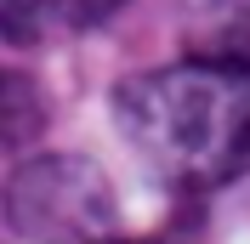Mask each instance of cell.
<instances>
[{"mask_svg": "<svg viewBox=\"0 0 250 244\" xmlns=\"http://www.w3.org/2000/svg\"><path fill=\"white\" fill-rule=\"evenodd\" d=\"M12 227L46 244H103L114 233V193L91 159H34L12 182Z\"/></svg>", "mask_w": 250, "mask_h": 244, "instance_id": "2", "label": "cell"}, {"mask_svg": "<svg viewBox=\"0 0 250 244\" xmlns=\"http://www.w3.org/2000/svg\"><path fill=\"white\" fill-rule=\"evenodd\" d=\"M51 17H62V0H0V34L6 40H40L51 29Z\"/></svg>", "mask_w": 250, "mask_h": 244, "instance_id": "5", "label": "cell"}, {"mask_svg": "<svg viewBox=\"0 0 250 244\" xmlns=\"http://www.w3.org/2000/svg\"><path fill=\"white\" fill-rule=\"evenodd\" d=\"M46 131V97L29 74L17 68H0V153L29 148L34 137Z\"/></svg>", "mask_w": 250, "mask_h": 244, "instance_id": "3", "label": "cell"}, {"mask_svg": "<svg viewBox=\"0 0 250 244\" xmlns=\"http://www.w3.org/2000/svg\"><path fill=\"white\" fill-rule=\"evenodd\" d=\"M125 0H62V17H68V23H85V29H91V23H108L114 12H120Z\"/></svg>", "mask_w": 250, "mask_h": 244, "instance_id": "6", "label": "cell"}, {"mask_svg": "<svg viewBox=\"0 0 250 244\" xmlns=\"http://www.w3.org/2000/svg\"><path fill=\"white\" fill-rule=\"evenodd\" d=\"M199 17L216 23V40H210V57H250V0H188Z\"/></svg>", "mask_w": 250, "mask_h": 244, "instance_id": "4", "label": "cell"}, {"mask_svg": "<svg viewBox=\"0 0 250 244\" xmlns=\"http://www.w3.org/2000/svg\"><path fill=\"white\" fill-rule=\"evenodd\" d=\"M120 131L182 187H216L250 165V57H193L120 80Z\"/></svg>", "mask_w": 250, "mask_h": 244, "instance_id": "1", "label": "cell"}]
</instances>
